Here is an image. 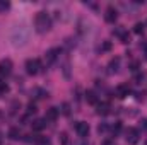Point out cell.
<instances>
[{"mask_svg": "<svg viewBox=\"0 0 147 145\" xmlns=\"http://www.w3.org/2000/svg\"><path fill=\"white\" fill-rule=\"evenodd\" d=\"M50 28H51V17H50V14L48 12H38L36 17H34V29H36V33L45 34V33L50 31Z\"/></svg>", "mask_w": 147, "mask_h": 145, "instance_id": "6da1fadb", "label": "cell"}, {"mask_svg": "<svg viewBox=\"0 0 147 145\" xmlns=\"http://www.w3.org/2000/svg\"><path fill=\"white\" fill-rule=\"evenodd\" d=\"M39 70H41V62L38 58H29L26 62V72L29 75H36V73H39Z\"/></svg>", "mask_w": 147, "mask_h": 145, "instance_id": "7a4b0ae2", "label": "cell"}, {"mask_svg": "<svg viewBox=\"0 0 147 145\" xmlns=\"http://www.w3.org/2000/svg\"><path fill=\"white\" fill-rule=\"evenodd\" d=\"M58 55H60V50H58V48H51V50H48V51L45 53V63H46V65H53V63L57 62Z\"/></svg>", "mask_w": 147, "mask_h": 145, "instance_id": "3957f363", "label": "cell"}, {"mask_svg": "<svg viewBox=\"0 0 147 145\" xmlns=\"http://www.w3.org/2000/svg\"><path fill=\"white\" fill-rule=\"evenodd\" d=\"M12 60H9V58H5V60H2L0 62V77H7V75H10L12 72Z\"/></svg>", "mask_w": 147, "mask_h": 145, "instance_id": "277c9868", "label": "cell"}, {"mask_svg": "<svg viewBox=\"0 0 147 145\" xmlns=\"http://www.w3.org/2000/svg\"><path fill=\"white\" fill-rule=\"evenodd\" d=\"M125 140H127L130 145H135L137 142H139V130L128 128V130L125 132Z\"/></svg>", "mask_w": 147, "mask_h": 145, "instance_id": "5b68a950", "label": "cell"}, {"mask_svg": "<svg viewBox=\"0 0 147 145\" xmlns=\"http://www.w3.org/2000/svg\"><path fill=\"white\" fill-rule=\"evenodd\" d=\"M130 92H132V89H130V85H128V84H120V85L115 89V94H116V97H120V99L127 97Z\"/></svg>", "mask_w": 147, "mask_h": 145, "instance_id": "8992f818", "label": "cell"}, {"mask_svg": "<svg viewBox=\"0 0 147 145\" xmlns=\"http://www.w3.org/2000/svg\"><path fill=\"white\" fill-rule=\"evenodd\" d=\"M75 132H77V135H79L80 138H84V137H87V133H89V125H87L86 121H77V123H75Z\"/></svg>", "mask_w": 147, "mask_h": 145, "instance_id": "52a82bcc", "label": "cell"}, {"mask_svg": "<svg viewBox=\"0 0 147 145\" xmlns=\"http://www.w3.org/2000/svg\"><path fill=\"white\" fill-rule=\"evenodd\" d=\"M116 19H118V10L115 7H108L105 10V21L106 22H115Z\"/></svg>", "mask_w": 147, "mask_h": 145, "instance_id": "ba28073f", "label": "cell"}, {"mask_svg": "<svg viewBox=\"0 0 147 145\" xmlns=\"http://www.w3.org/2000/svg\"><path fill=\"white\" fill-rule=\"evenodd\" d=\"M46 125H48V121H46L45 118L34 119V121H33V130H34V132H41V130H45V128H46Z\"/></svg>", "mask_w": 147, "mask_h": 145, "instance_id": "9c48e42d", "label": "cell"}, {"mask_svg": "<svg viewBox=\"0 0 147 145\" xmlns=\"http://www.w3.org/2000/svg\"><path fill=\"white\" fill-rule=\"evenodd\" d=\"M58 114H60V111H58L57 108H50V109H46L45 119H46V121H55V119L58 118Z\"/></svg>", "mask_w": 147, "mask_h": 145, "instance_id": "30bf717a", "label": "cell"}, {"mask_svg": "<svg viewBox=\"0 0 147 145\" xmlns=\"http://www.w3.org/2000/svg\"><path fill=\"white\" fill-rule=\"evenodd\" d=\"M110 109H111V106L108 104V103H101V104H98L96 113L101 114V116H106V114H110Z\"/></svg>", "mask_w": 147, "mask_h": 145, "instance_id": "8fae6325", "label": "cell"}, {"mask_svg": "<svg viewBox=\"0 0 147 145\" xmlns=\"http://www.w3.org/2000/svg\"><path fill=\"white\" fill-rule=\"evenodd\" d=\"M118 67H120V58H113V60L110 62V65H108V68H110V73L118 72Z\"/></svg>", "mask_w": 147, "mask_h": 145, "instance_id": "7c38bea8", "label": "cell"}, {"mask_svg": "<svg viewBox=\"0 0 147 145\" xmlns=\"http://www.w3.org/2000/svg\"><path fill=\"white\" fill-rule=\"evenodd\" d=\"M86 99H87V103H91V104H98V97H96V92H94V91H87V92H86Z\"/></svg>", "mask_w": 147, "mask_h": 145, "instance_id": "4fadbf2b", "label": "cell"}, {"mask_svg": "<svg viewBox=\"0 0 147 145\" xmlns=\"http://www.w3.org/2000/svg\"><path fill=\"white\" fill-rule=\"evenodd\" d=\"M9 138H12V140L21 138V130H19V128H10V130H9Z\"/></svg>", "mask_w": 147, "mask_h": 145, "instance_id": "5bb4252c", "label": "cell"}, {"mask_svg": "<svg viewBox=\"0 0 147 145\" xmlns=\"http://www.w3.org/2000/svg\"><path fill=\"white\" fill-rule=\"evenodd\" d=\"M34 145H51V142L46 137H36L34 138Z\"/></svg>", "mask_w": 147, "mask_h": 145, "instance_id": "9a60e30c", "label": "cell"}, {"mask_svg": "<svg viewBox=\"0 0 147 145\" xmlns=\"http://www.w3.org/2000/svg\"><path fill=\"white\" fill-rule=\"evenodd\" d=\"M58 140H60V144L62 145H67L69 144V135H67L65 132H62V133L58 135Z\"/></svg>", "mask_w": 147, "mask_h": 145, "instance_id": "2e32d148", "label": "cell"}, {"mask_svg": "<svg viewBox=\"0 0 147 145\" xmlns=\"http://www.w3.org/2000/svg\"><path fill=\"white\" fill-rule=\"evenodd\" d=\"M134 33L142 34V33H144V24H142V22H137V24L134 26Z\"/></svg>", "mask_w": 147, "mask_h": 145, "instance_id": "e0dca14e", "label": "cell"}, {"mask_svg": "<svg viewBox=\"0 0 147 145\" xmlns=\"http://www.w3.org/2000/svg\"><path fill=\"white\" fill-rule=\"evenodd\" d=\"M5 92H9V85L3 80H0V94H5Z\"/></svg>", "mask_w": 147, "mask_h": 145, "instance_id": "ac0fdd59", "label": "cell"}, {"mask_svg": "<svg viewBox=\"0 0 147 145\" xmlns=\"http://www.w3.org/2000/svg\"><path fill=\"white\" fill-rule=\"evenodd\" d=\"M9 7H10V3H9V2H5V0H0V12H5Z\"/></svg>", "mask_w": 147, "mask_h": 145, "instance_id": "d6986e66", "label": "cell"}, {"mask_svg": "<svg viewBox=\"0 0 147 145\" xmlns=\"http://www.w3.org/2000/svg\"><path fill=\"white\" fill-rule=\"evenodd\" d=\"M62 113H63L65 116H67V114H70V106H69L67 103H63V104H62Z\"/></svg>", "mask_w": 147, "mask_h": 145, "instance_id": "ffe728a7", "label": "cell"}, {"mask_svg": "<svg viewBox=\"0 0 147 145\" xmlns=\"http://www.w3.org/2000/svg\"><path fill=\"white\" fill-rule=\"evenodd\" d=\"M139 128H140V130H144V132H147V118H142V119H140Z\"/></svg>", "mask_w": 147, "mask_h": 145, "instance_id": "44dd1931", "label": "cell"}, {"mask_svg": "<svg viewBox=\"0 0 147 145\" xmlns=\"http://www.w3.org/2000/svg\"><path fill=\"white\" fill-rule=\"evenodd\" d=\"M120 130H121V125H120V123H116V125H115V126L111 128V132H113V135H118V133H120Z\"/></svg>", "mask_w": 147, "mask_h": 145, "instance_id": "7402d4cb", "label": "cell"}, {"mask_svg": "<svg viewBox=\"0 0 147 145\" xmlns=\"http://www.w3.org/2000/svg\"><path fill=\"white\" fill-rule=\"evenodd\" d=\"M101 50H103V51H110V50H111V43H110V41H106V43H103V46H101Z\"/></svg>", "mask_w": 147, "mask_h": 145, "instance_id": "603a6c76", "label": "cell"}, {"mask_svg": "<svg viewBox=\"0 0 147 145\" xmlns=\"http://www.w3.org/2000/svg\"><path fill=\"white\" fill-rule=\"evenodd\" d=\"M72 145H89V142H87V140H84V138H79V140H75Z\"/></svg>", "mask_w": 147, "mask_h": 145, "instance_id": "cb8c5ba5", "label": "cell"}, {"mask_svg": "<svg viewBox=\"0 0 147 145\" xmlns=\"http://www.w3.org/2000/svg\"><path fill=\"white\" fill-rule=\"evenodd\" d=\"M28 113H36V104L34 103H29L28 104Z\"/></svg>", "mask_w": 147, "mask_h": 145, "instance_id": "d4e9b609", "label": "cell"}, {"mask_svg": "<svg viewBox=\"0 0 147 145\" xmlns=\"http://www.w3.org/2000/svg\"><path fill=\"white\" fill-rule=\"evenodd\" d=\"M106 130H108V125H106V123H103V125H99V128H98V132H99V133H105Z\"/></svg>", "mask_w": 147, "mask_h": 145, "instance_id": "484cf974", "label": "cell"}, {"mask_svg": "<svg viewBox=\"0 0 147 145\" xmlns=\"http://www.w3.org/2000/svg\"><path fill=\"white\" fill-rule=\"evenodd\" d=\"M130 70H132V72H137V70H139V63H137V62H134V63L130 65Z\"/></svg>", "mask_w": 147, "mask_h": 145, "instance_id": "4316f807", "label": "cell"}, {"mask_svg": "<svg viewBox=\"0 0 147 145\" xmlns=\"http://www.w3.org/2000/svg\"><path fill=\"white\" fill-rule=\"evenodd\" d=\"M103 145H115V142H113V140H105Z\"/></svg>", "mask_w": 147, "mask_h": 145, "instance_id": "83f0119b", "label": "cell"}, {"mask_svg": "<svg viewBox=\"0 0 147 145\" xmlns=\"http://www.w3.org/2000/svg\"><path fill=\"white\" fill-rule=\"evenodd\" d=\"M144 55H146V60H147V44H144Z\"/></svg>", "mask_w": 147, "mask_h": 145, "instance_id": "f1b7e54d", "label": "cell"}, {"mask_svg": "<svg viewBox=\"0 0 147 145\" xmlns=\"http://www.w3.org/2000/svg\"><path fill=\"white\" fill-rule=\"evenodd\" d=\"M2 142H3V135H2V132H0V145H2Z\"/></svg>", "mask_w": 147, "mask_h": 145, "instance_id": "f546056e", "label": "cell"}, {"mask_svg": "<svg viewBox=\"0 0 147 145\" xmlns=\"http://www.w3.org/2000/svg\"><path fill=\"white\" fill-rule=\"evenodd\" d=\"M146 145H147V140H146Z\"/></svg>", "mask_w": 147, "mask_h": 145, "instance_id": "4dcf8cb0", "label": "cell"}]
</instances>
